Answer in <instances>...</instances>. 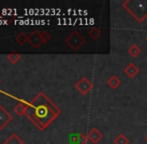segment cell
Segmentation results:
<instances>
[{
	"mask_svg": "<svg viewBox=\"0 0 147 144\" xmlns=\"http://www.w3.org/2000/svg\"><path fill=\"white\" fill-rule=\"evenodd\" d=\"M122 6L139 23L147 18V0H125Z\"/></svg>",
	"mask_w": 147,
	"mask_h": 144,
	"instance_id": "cell-2",
	"label": "cell"
},
{
	"mask_svg": "<svg viewBox=\"0 0 147 144\" xmlns=\"http://www.w3.org/2000/svg\"><path fill=\"white\" fill-rule=\"evenodd\" d=\"M27 107H28V104L19 103L14 107V112H15L17 115H19V116L25 115V112H26V110H27Z\"/></svg>",
	"mask_w": 147,
	"mask_h": 144,
	"instance_id": "cell-12",
	"label": "cell"
},
{
	"mask_svg": "<svg viewBox=\"0 0 147 144\" xmlns=\"http://www.w3.org/2000/svg\"><path fill=\"white\" fill-rule=\"evenodd\" d=\"M106 84L111 88V89H116L118 86L121 84V80L119 79V77L116 75H112L108 78V80L106 81Z\"/></svg>",
	"mask_w": 147,
	"mask_h": 144,
	"instance_id": "cell-9",
	"label": "cell"
},
{
	"mask_svg": "<svg viewBox=\"0 0 147 144\" xmlns=\"http://www.w3.org/2000/svg\"><path fill=\"white\" fill-rule=\"evenodd\" d=\"M113 142H114V144H129V139L124 134L120 133V134H118L117 136L115 137Z\"/></svg>",
	"mask_w": 147,
	"mask_h": 144,
	"instance_id": "cell-13",
	"label": "cell"
},
{
	"mask_svg": "<svg viewBox=\"0 0 147 144\" xmlns=\"http://www.w3.org/2000/svg\"><path fill=\"white\" fill-rule=\"evenodd\" d=\"M88 141L87 136L83 134V133H78L74 138V143L75 144H86Z\"/></svg>",
	"mask_w": 147,
	"mask_h": 144,
	"instance_id": "cell-15",
	"label": "cell"
},
{
	"mask_svg": "<svg viewBox=\"0 0 147 144\" xmlns=\"http://www.w3.org/2000/svg\"><path fill=\"white\" fill-rule=\"evenodd\" d=\"M3 144H25V142H24L17 134L14 133V134L10 135V136L8 137L7 140H6Z\"/></svg>",
	"mask_w": 147,
	"mask_h": 144,
	"instance_id": "cell-11",
	"label": "cell"
},
{
	"mask_svg": "<svg viewBox=\"0 0 147 144\" xmlns=\"http://www.w3.org/2000/svg\"><path fill=\"white\" fill-rule=\"evenodd\" d=\"M75 88L80 94H82V95H87L89 92L92 90L93 84L87 77L83 76V77H81L77 82H76Z\"/></svg>",
	"mask_w": 147,
	"mask_h": 144,
	"instance_id": "cell-4",
	"label": "cell"
},
{
	"mask_svg": "<svg viewBox=\"0 0 147 144\" xmlns=\"http://www.w3.org/2000/svg\"><path fill=\"white\" fill-rule=\"evenodd\" d=\"M7 58H8V60H9L11 63H13V64H16V63H17L18 61L20 60V58H21V55H20L19 53L12 52V53H9V54L7 55Z\"/></svg>",
	"mask_w": 147,
	"mask_h": 144,
	"instance_id": "cell-16",
	"label": "cell"
},
{
	"mask_svg": "<svg viewBox=\"0 0 147 144\" xmlns=\"http://www.w3.org/2000/svg\"><path fill=\"white\" fill-rule=\"evenodd\" d=\"M28 38H29V35H27V34L25 33H19L17 36H16V41H17L18 43H19L20 45H23L25 44L26 42L28 41Z\"/></svg>",
	"mask_w": 147,
	"mask_h": 144,
	"instance_id": "cell-17",
	"label": "cell"
},
{
	"mask_svg": "<svg viewBox=\"0 0 147 144\" xmlns=\"http://www.w3.org/2000/svg\"><path fill=\"white\" fill-rule=\"evenodd\" d=\"M12 120V115L2 105H0V130L4 128Z\"/></svg>",
	"mask_w": 147,
	"mask_h": 144,
	"instance_id": "cell-5",
	"label": "cell"
},
{
	"mask_svg": "<svg viewBox=\"0 0 147 144\" xmlns=\"http://www.w3.org/2000/svg\"><path fill=\"white\" fill-rule=\"evenodd\" d=\"M88 34H89V36H90L91 38L94 39V40H96V39H98L99 37L101 36V34H102V32H101V30L99 29V28H97V27H93V28H91V29L89 30Z\"/></svg>",
	"mask_w": 147,
	"mask_h": 144,
	"instance_id": "cell-14",
	"label": "cell"
},
{
	"mask_svg": "<svg viewBox=\"0 0 147 144\" xmlns=\"http://www.w3.org/2000/svg\"><path fill=\"white\" fill-rule=\"evenodd\" d=\"M60 113L61 110L54 102L51 101L45 93L40 92L28 104L25 115L39 130L43 131L58 117Z\"/></svg>",
	"mask_w": 147,
	"mask_h": 144,
	"instance_id": "cell-1",
	"label": "cell"
},
{
	"mask_svg": "<svg viewBox=\"0 0 147 144\" xmlns=\"http://www.w3.org/2000/svg\"><path fill=\"white\" fill-rule=\"evenodd\" d=\"M40 34H41V38H42V40H43V43H47V42H49V41H50L51 35L47 31L40 32Z\"/></svg>",
	"mask_w": 147,
	"mask_h": 144,
	"instance_id": "cell-18",
	"label": "cell"
},
{
	"mask_svg": "<svg viewBox=\"0 0 147 144\" xmlns=\"http://www.w3.org/2000/svg\"><path fill=\"white\" fill-rule=\"evenodd\" d=\"M65 43L74 51H77L85 43V38L78 31H72L65 38Z\"/></svg>",
	"mask_w": 147,
	"mask_h": 144,
	"instance_id": "cell-3",
	"label": "cell"
},
{
	"mask_svg": "<svg viewBox=\"0 0 147 144\" xmlns=\"http://www.w3.org/2000/svg\"><path fill=\"white\" fill-rule=\"evenodd\" d=\"M145 141H146V142H147V135H146V136H145Z\"/></svg>",
	"mask_w": 147,
	"mask_h": 144,
	"instance_id": "cell-19",
	"label": "cell"
},
{
	"mask_svg": "<svg viewBox=\"0 0 147 144\" xmlns=\"http://www.w3.org/2000/svg\"><path fill=\"white\" fill-rule=\"evenodd\" d=\"M124 73L128 76L129 78H134L138 73H139V68L136 66L134 63H129L126 65V67L124 68Z\"/></svg>",
	"mask_w": 147,
	"mask_h": 144,
	"instance_id": "cell-8",
	"label": "cell"
},
{
	"mask_svg": "<svg viewBox=\"0 0 147 144\" xmlns=\"http://www.w3.org/2000/svg\"><path fill=\"white\" fill-rule=\"evenodd\" d=\"M0 82H1V81H0Z\"/></svg>",
	"mask_w": 147,
	"mask_h": 144,
	"instance_id": "cell-20",
	"label": "cell"
},
{
	"mask_svg": "<svg viewBox=\"0 0 147 144\" xmlns=\"http://www.w3.org/2000/svg\"><path fill=\"white\" fill-rule=\"evenodd\" d=\"M87 138L92 144H97L103 138V134L97 128H92L88 132Z\"/></svg>",
	"mask_w": 147,
	"mask_h": 144,
	"instance_id": "cell-7",
	"label": "cell"
},
{
	"mask_svg": "<svg viewBox=\"0 0 147 144\" xmlns=\"http://www.w3.org/2000/svg\"><path fill=\"white\" fill-rule=\"evenodd\" d=\"M28 42H29L31 46H33L34 48H38V47L43 43V40H42V38H41L40 32H39V31L32 32V33L29 35Z\"/></svg>",
	"mask_w": 147,
	"mask_h": 144,
	"instance_id": "cell-6",
	"label": "cell"
},
{
	"mask_svg": "<svg viewBox=\"0 0 147 144\" xmlns=\"http://www.w3.org/2000/svg\"><path fill=\"white\" fill-rule=\"evenodd\" d=\"M127 52H128V54H129L131 57H133V58H136V57L139 56L140 53H141V48H140V47L138 46L137 44H132L131 46L128 48Z\"/></svg>",
	"mask_w": 147,
	"mask_h": 144,
	"instance_id": "cell-10",
	"label": "cell"
}]
</instances>
